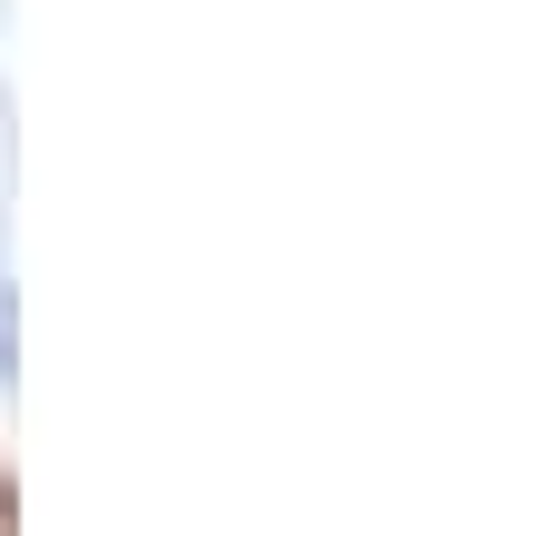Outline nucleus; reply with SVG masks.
Wrapping results in <instances>:
<instances>
[{"instance_id": "1", "label": "nucleus", "mask_w": 555, "mask_h": 536, "mask_svg": "<svg viewBox=\"0 0 555 536\" xmlns=\"http://www.w3.org/2000/svg\"><path fill=\"white\" fill-rule=\"evenodd\" d=\"M0 378H21V308H11V289H0Z\"/></svg>"}]
</instances>
